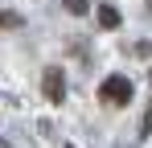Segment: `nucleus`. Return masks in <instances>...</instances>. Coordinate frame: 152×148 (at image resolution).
<instances>
[{"label": "nucleus", "instance_id": "6e6552de", "mask_svg": "<svg viewBox=\"0 0 152 148\" xmlns=\"http://www.w3.org/2000/svg\"><path fill=\"white\" fill-rule=\"evenodd\" d=\"M66 148H74V144H66Z\"/></svg>", "mask_w": 152, "mask_h": 148}, {"label": "nucleus", "instance_id": "f03ea898", "mask_svg": "<svg viewBox=\"0 0 152 148\" xmlns=\"http://www.w3.org/2000/svg\"><path fill=\"white\" fill-rule=\"evenodd\" d=\"M41 95L50 99V103H62L66 99V74H62V66H50V70L41 74Z\"/></svg>", "mask_w": 152, "mask_h": 148}, {"label": "nucleus", "instance_id": "f257e3e1", "mask_svg": "<svg viewBox=\"0 0 152 148\" xmlns=\"http://www.w3.org/2000/svg\"><path fill=\"white\" fill-rule=\"evenodd\" d=\"M99 99L107 107H127L132 103V78L127 74H107L103 86H99Z\"/></svg>", "mask_w": 152, "mask_h": 148}, {"label": "nucleus", "instance_id": "7ed1b4c3", "mask_svg": "<svg viewBox=\"0 0 152 148\" xmlns=\"http://www.w3.org/2000/svg\"><path fill=\"white\" fill-rule=\"evenodd\" d=\"M95 17H99L103 29H119V8H111V4H99V12H95Z\"/></svg>", "mask_w": 152, "mask_h": 148}, {"label": "nucleus", "instance_id": "39448f33", "mask_svg": "<svg viewBox=\"0 0 152 148\" xmlns=\"http://www.w3.org/2000/svg\"><path fill=\"white\" fill-rule=\"evenodd\" d=\"M21 17H17V12H0V29H21Z\"/></svg>", "mask_w": 152, "mask_h": 148}, {"label": "nucleus", "instance_id": "0eeeda50", "mask_svg": "<svg viewBox=\"0 0 152 148\" xmlns=\"http://www.w3.org/2000/svg\"><path fill=\"white\" fill-rule=\"evenodd\" d=\"M136 53H144V58H152V41H144V45H136Z\"/></svg>", "mask_w": 152, "mask_h": 148}, {"label": "nucleus", "instance_id": "20e7f679", "mask_svg": "<svg viewBox=\"0 0 152 148\" xmlns=\"http://www.w3.org/2000/svg\"><path fill=\"white\" fill-rule=\"evenodd\" d=\"M66 4V12H74V17H86L91 12V0H62Z\"/></svg>", "mask_w": 152, "mask_h": 148}, {"label": "nucleus", "instance_id": "423d86ee", "mask_svg": "<svg viewBox=\"0 0 152 148\" xmlns=\"http://www.w3.org/2000/svg\"><path fill=\"white\" fill-rule=\"evenodd\" d=\"M140 136H144V140H148V136H152V107H148V111H144V123H140Z\"/></svg>", "mask_w": 152, "mask_h": 148}]
</instances>
